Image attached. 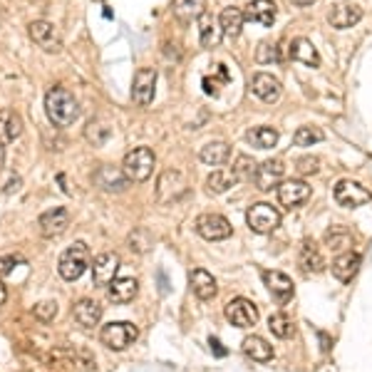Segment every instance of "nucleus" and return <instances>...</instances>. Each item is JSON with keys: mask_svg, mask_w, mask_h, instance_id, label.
<instances>
[{"mask_svg": "<svg viewBox=\"0 0 372 372\" xmlns=\"http://www.w3.org/2000/svg\"><path fill=\"white\" fill-rule=\"evenodd\" d=\"M45 112L55 127H70L80 117V105L65 87H53L45 95Z\"/></svg>", "mask_w": 372, "mask_h": 372, "instance_id": "f257e3e1", "label": "nucleus"}, {"mask_svg": "<svg viewBox=\"0 0 372 372\" xmlns=\"http://www.w3.org/2000/svg\"><path fill=\"white\" fill-rule=\"evenodd\" d=\"M154 164H157V159H154L152 149H149V147H136V149H132L127 157H124L122 172H124V177L130 179V181L142 184V181H147V179L152 177Z\"/></svg>", "mask_w": 372, "mask_h": 372, "instance_id": "f03ea898", "label": "nucleus"}, {"mask_svg": "<svg viewBox=\"0 0 372 372\" xmlns=\"http://www.w3.org/2000/svg\"><path fill=\"white\" fill-rule=\"evenodd\" d=\"M87 266H89V251L82 241H77L70 248H65L57 260V271L65 281H77V278L87 271Z\"/></svg>", "mask_w": 372, "mask_h": 372, "instance_id": "7ed1b4c3", "label": "nucleus"}, {"mask_svg": "<svg viewBox=\"0 0 372 372\" xmlns=\"http://www.w3.org/2000/svg\"><path fill=\"white\" fill-rule=\"evenodd\" d=\"M246 224L254 233H271L281 226V211L271 204H266V201H260V204H254L248 209Z\"/></svg>", "mask_w": 372, "mask_h": 372, "instance_id": "20e7f679", "label": "nucleus"}, {"mask_svg": "<svg viewBox=\"0 0 372 372\" xmlns=\"http://www.w3.org/2000/svg\"><path fill=\"white\" fill-rule=\"evenodd\" d=\"M189 191V184L179 169H166L157 181V201L159 204H172V201L181 199Z\"/></svg>", "mask_w": 372, "mask_h": 372, "instance_id": "39448f33", "label": "nucleus"}, {"mask_svg": "<svg viewBox=\"0 0 372 372\" xmlns=\"http://www.w3.org/2000/svg\"><path fill=\"white\" fill-rule=\"evenodd\" d=\"M136 337H139V330H136V325H132V323H109V325H105L100 333V340L109 350L130 348Z\"/></svg>", "mask_w": 372, "mask_h": 372, "instance_id": "423d86ee", "label": "nucleus"}, {"mask_svg": "<svg viewBox=\"0 0 372 372\" xmlns=\"http://www.w3.org/2000/svg\"><path fill=\"white\" fill-rule=\"evenodd\" d=\"M196 233L206 241H224L233 233V226L221 213H201L196 219Z\"/></svg>", "mask_w": 372, "mask_h": 372, "instance_id": "0eeeda50", "label": "nucleus"}, {"mask_svg": "<svg viewBox=\"0 0 372 372\" xmlns=\"http://www.w3.org/2000/svg\"><path fill=\"white\" fill-rule=\"evenodd\" d=\"M224 313L226 320L231 325H236V328H254L258 323V308L248 301V298H233V301H229L224 308Z\"/></svg>", "mask_w": 372, "mask_h": 372, "instance_id": "6e6552de", "label": "nucleus"}, {"mask_svg": "<svg viewBox=\"0 0 372 372\" xmlns=\"http://www.w3.org/2000/svg\"><path fill=\"white\" fill-rule=\"evenodd\" d=\"M335 201L345 209H357L372 201V194L362 184L353 181V179H343V181L335 184Z\"/></svg>", "mask_w": 372, "mask_h": 372, "instance_id": "1a4fd4ad", "label": "nucleus"}, {"mask_svg": "<svg viewBox=\"0 0 372 372\" xmlns=\"http://www.w3.org/2000/svg\"><path fill=\"white\" fill-rule=\"evenodd\" d=\"M154 89H157V70L139 67L134 72V82H132V100L139 107H149L154 100Z\"/></svg>", "mask_w": 372, "mask_h": 372, "instance_id": "9d476101", "label": "nucleus"}, {"mask_svg": "<svg viewBox=\"0 0 372 372\" xmlns=\"http://www.w3.org/2000/svg\"><path fill=\"white\" fill-rule=\"evenodd\" d=\"M70 226V213L67 209L62 206H55L50 211L40 213V219H37V229L45 238H55V236H62Z\"/></svg>", "mask_w": 372, "mask_h": 372, "instance_id": "9b49d317", "label": "nucleus"}, {"mask_svg": "<svg viewBox=\"0 0 372 372\" xmlns=\"http://www.w3.org/2000/svg\"><path fill=\"white\" fill-rule=\"evenodd\" d=\"M283 174H285V166L281 159H268L263 164H258L256 169V189L260 191H271V189H278L281 181H283Z\"/></svg>", "mask_w": 372, "mask_h": 372, "instance_id": "f8f14e48", "label": "nucleus"}, {"mask_svg": "<svg viewBox=\"0 0 372 372\" xmlns=\"http://www.w3.org/2000/svg\"><path fill=\"white\" fill-rule=\"evenodd\" d=\"M308 199H310V186L303 179H288V181H281V186H278V201L285 209L301 206Z\"/></svg>", "mask_w": 372, "mask_h": 372, "instance_id": "ddd939ff", "label": "nucleus"}, {"mask_svg": "<svg viewBox=\"0 0 372 372\" xmlns=\"http://www.w3.org/2000/svg\"><path fill=\"white\" fill-rule=\"evenodd\" d=\"M30 37L35 42L37 48H42L45 53H57L60 50V33L55 30L53 23L48 20H35V23H30Z\"/></svg>", "mask_w": 372, "mask_h": 372, "instance_id": "4468645a", "label": "nucleus"}, {"mask_svg": "<svg viewBox=\"0 0 372 372\" xmlns=\"http://www.w3.org/2000/svg\"><path fill=\"white\" fill-rule=\"evenodd\" d=\"M362 20V8L355 3H337L328 10V23L337 30H348Z\"/></svg>", "mask_w": 372, "mask_h": 372, "instance_id": "2eb2a0df", "label": "nucleus"}, {"mask_svg": "<svg viewBox=\"0 0 372 372\" xmlns=\"http://www.w3.org/2000/svg\"><path fill=\"white\" fill-rule=\"evenodd\" d=\"M92 179H95V186H100L102 191H109V194H122L127 189V184H130V179L124 177L122 169H114L109 164L100 166Z\"/></svg>", "mask_w": 372, "mask_h": 372, "instance_id": "dca6fc26", "label": "nucleus"}, {"mask_svg": "<svg viewBox=\"0 0 372 372\" xmlns=\"http://www.w3.org/2000/svg\"><path fill=\"white\" fill-rule=\"evenodd\" d=\"M251 89H254V95L258 97L260 102H268V105L278 102V97H281V92H283V87H281V82H278V77L268 75V72H258V75H254V80H251Z\"/></svg>", "mask_w": 372, "mask_h": 372, "instance_id": "f3484780", "label": "nucleus"}, {"mask_svg": "<svg viewBox=\"0 0 372 372\" xmlns=\"http://www.w3.org/2000/svg\"><path fill=\"white\" fill-rule=\"evenodd\" d=\"M119 271V256L117 254H100L92 266V283L95 285H109L117 278Z\"/></svg>", "mask_w": 372, "mask_h": 372, "instance_id": "a211bd4d", "label": "nucleus"}, {"mask_svg": "<svg viewBox=\"0 0 372 372\" xmlns=\"http://www.w3.org/2000/svg\"><path fill=\"white\" fill-rule=\"evenodd\" d=\"M288 57L296 60V62H303L305 67H320L318 48L308 37H293L288 42Z\"/></svg>", "mask_w": 372, "mask_h": 372, "instance_id": "6ab92c4d", "label": "nucleus"}, {"mask_svg": "<svg viewBox=\"0 0 372 372\" xmlns=\"http://www.w3.org/2000/svg\"><path fill=\"white\" fill-rule=\"evenodd\" d=\"M298 266H301V271L303 273H320V271H325V258H323V254H320V248H318V243L315 241H303L301 243V251H298Z\"/></svg>", "mask_w": 372, "mask_h": 372, "instance_id": "aec40b11", "label": "nucleus"}, {"mask_svg": "<svg viewBox=\"0 0 372 372\" xmlns=\"http://www.w3.org/2000/svg\"><path fill=\"white\" fill-rule=\"evenodd\" d=\"M362 266V258L360 254H353V251H345V254H340L335 260H333V276L340 281V283H350L355 276H357V271H360Z\"/></svg>", "mask_w": 372, "mask_h": 372, "instance_id": "412c9836", "label": "nucleus"}, {"mask_svg": "<svg viewBox=\"0 0 372 372\" xmlns=\"http://www.w3.org/2000/svg\"><path fill=\"white\" fill-rule=\"evenodd\" d=\"M243 15H246V20H251V23H258V25H273V20H276L278 15V8L273 0H251L246 6V10H243Z\"/></svg>", "mask_w": 372, "mask_h": 372, "instance_id": "4be33fe9", "label": "nucleus"}, {"mask_svg": "<svg viewBox=\"0 0 372 372\" xmlns=\"http://www.w3.org/2000/svg\"><path fill=\"white\" fill-rule=\"evenodd\" d=\"M189 283H191V290H194V296L199 298V301H211L213 296H216V278L211 276L209 271H204V268H194L189 276Z\"/></svg>", "mask_w": 372, "mask_h": 372, "instance_id": "5701e85b", "label": "nucleus"}, {"mask_svg": "<svg viewBox=\"0 0 372 372\" xmlns=\"http://www.w3.org/2000/svg\"><path fill=\"white\" fill-rule=\"evenodd\" d=\"M263 283L268 285L271 296L281 303L290 301V296H293V281L281 271H266L263 273Z\"/></svg>", "mask_w": 372, "mask_h": 372, "instance_id": "b1692460", "label": "nucleus"}, {"mask_svg": "<svg viewBox=\"0 0 372 372\" xmlns=\"http://www.w3.org/2000/svg\"><path fill=\"white\" fill-rule=\"evenodd\" d=\"M72 315L82 328H95L102 320V305L97 301H89V298H82L77 301L75 308H72Z\"/></svg>", "mask_w": 372, "mask_h": 372, "instance_id": "393cba45", "label": "nucleus"}, {"mask_svg": "<svg viewBox=\"0 0 372 372\" xmlns=\"http://www.w3.org/2000/svg\"><path fill=\"white\" fill-rule=\"evenodd\" d=\"M243 23H246V15H243L241 8L231 6V8H224V10H221L219 25H221V33H224L229 40H233V37L241 35Z\"/></svg>", "mask_w": 372, "mask_h": 372, "instance_id": "a878e982", "label": "nucleus"}, {"mask_svg": "<svg viewBox=\"0 0 372 372\" xmlns=\"http://www.w3.org/2000/svg\"><path fill=\"white\" fill-rule=\"evenodd\" d=\"M136 290H139L136 278H114L112 283L107 285V296L114 303H130L134 301Z\"/></svg>", "mask_w": 372, "mask_h": 372, "instance_id": "bb28decb", "label": "nucleus"}, {"mask_svg": "<svg viewBox=\"0 0 372 372\" xmlns=\"http://www.w3.org/2000/svg\"><path fill=\"white\" fill-rule=\"evenodd\" d=\"M23 134V119L10 109L0 112V144H10Z\"/></svg>", "mask_w": 372, "mask_h": 372, "instance_id": "cd10ccee", "label": "nucleus"}, {"mask_svg": "<svg viewBox=\"0 0 372 372\" xmlns=\"http://www.w3.org/2000/svg\"><path fill=\"white\" fill-rule=\"evenodd\" d=\"M243 353H246V357H251V360L256 362H268L273 360V348L268 345L266 337L260 335H248L246 340H243Z\"/></svg>", "mask_w": 372, "mask_h": 372, "instance_id": "c85d7f7f", "label": "nucleus"}, {"mask_svg": "<svg viewBox=\"0 0 372 372\" xmlns=\"http://www.w3.org/2000/svg\"><path fill=\"white\" fill-rule=\"evenodd\" d=\"M231 157V147L226 142H209L201 147L199 159L206 166H224Z\"/></svg>", "mask_w": 372, "mask_h": 372, "instance_id": "c756f323", "label": "nucleus"}, {"mask_svg": "<svg viewBox=\"0 0 372 372\" xmlns=\"http://www.w3.org/2000/svg\"><path fill=\"white\" fill-rule=\"evenodd\" d=\"M221 25L219 20H213V15H209V12H204L199 18V37H201V45L204 48H216L221 40Z\"/></svg>", "mask_w": 372, "mask_h": 372, "instance_id": "7c9ffc66", "label": "nucleus"}, {"mask_svg": "<svg viewBox=\"0 0 372 372\" xmlns=\"http://www.w3.org/2000/svg\"><path fill=\"white\" fill-rule=\"evenodd\" d=\"M238 179L233 169H216L211 177L206 179V191L209 194H226L231 186H236Z\"/></svg>", "mask_w": 372, "mask_h": 372, "instance_id": "2f4dec72", "label": "nucleus"}, {"mask_svg": "<svg viewBox=\"0 0 372 372\" xmlns=\"http://www.w3.org/2000/svg\"><path fill=\"white\" fill-rule=\"evenodd\" d=\"M246 139L256 149H273L278 144V132L273 127H254L246 132Z\"/></svg>", "mask_w": 372, "mask_h": 372, "instance_id": "473e14b6", "label": "nucleus"}, {"mask_svg": "<svg viewBox=\"0 0 372 372\" xmlns=\"http://www.w3.org/2000/svg\"><path fill=\"white\" fill-rule=\"evenodd\" d=\"M206 12V0H174V15L179 20H199Z\"/></svg>", "mask_w": 372, "mask_h": 372, "instance_id": "72a5a7b5", "label": "nucleus"}, {"mask_svg": "<svg viewBox=\"0 0 372 372\" xmlns=\"http://www.w3.org/2000/svg\"><path fill=\"white\" fill-rule=\"evenodd\" d=\"M325 246L330 248V251H335V254H345L353 246V236H350V231L343 229V226H333L325 233Z\"/></svg>", "mask_w": 372, "mask_h": 372, "instance_id": "f704fd0d", "label": "nucleus"}, {"mask_svg": "<svg viewBox=\"0 0 372 372\" xmlns=\"http://www.w3.org/2000/svg\"><path fill=\"white\" fill-rule=\"evenodd\" d=\"M127 246H130V251H134V254H147L149 248L154 246L152 231L144 229V226L134 229V231L130 233V238H127Z\"/></svg>", "mask_w": 372, "mask_h": 372, "instance_id": "c9c22d12", "label": "nucleus"}, {"mask_svg": "<svg viewBox=\"0 0 372 372\" xmlns=\"http://www.w3.org/2000/svg\"><path fill=\"white\" fill-rule=\"evenodd\" d=\"M109 136H112V127L105 122H89L87 127H85V139H87L92 147H102Z\"/></svg>", "mask_w": 372, "mask_h": 372, "instance_id": "e433bc0d", "label": "nucleus"}, {"mask_svg": "<svg viewBox=\"0 0 372 372\" xmlns=\"http://www.w3.org/2000/svg\"><path fill=\"white\" fill-rule=\"evenodd\" d=\"M268 330L273 333L276 337H290L293 335V320L288 318V313H273L268 318Z\"/></svg>", "mask_w": 372, "mask_h": 372, "instance_id": "4c0bfd02", "label": "nucleus"}, {"mask_svg": "<svg viewBox=\"0 0 372 372\" xmlns=\"http://www.w3.org/2000/svg\"><path fill=\"white\" fill-rule=\"evenodd\" d=\"M293 142H296V147H313V144L323 142V132L318 127H298Z\"/></svg>", "mask_w": 372, "mask_h": 372, "instance_id": "58836bf2", "label": "nucleus"}, {"mask_svg": "<svg viewBox=\"0 0 372 372\" xmlns=\"http://www.w3.org/2000/svg\"><path fill=\"white\" fill-rule=\"evenodd\" d=\"M256 169H258V164H256L251 157H246V154H241L236 159V164H233V174H236L238 181H246V179H254L256 177Z\"/></svg>", "mask_w": 372, "mask_h": 372, "instance_id": "ea45409f", "label": "nucleus"}, {"mask_svg": "<svg viewBox=\"0 0 372 372\" xmlns=\"http://www.w3.org/2000/svg\"><path fill=\"white\" fill-rule=\"evenodd\" d=\"M256 60H258L260 65H271V62H278L281 60V48H278L276 42H268L263 40L256 50Z\"/></svg>", "mask_w": 372, "mask_h": 372, "instance_id": "a19ab883", "label": "nucleus"}, {"mask_svg": "<svg viewBox=\"0 0 372 372\" xmlns=\"http://www.w3.org/2000/svg\"><path fill=\"white\" fill-rule=\"evenodd\" d=\"M33 315H35L37 320H42V323H50V320H55V315H57V303L55 301L37 303V305L33 308Z\"/></svg>", "mask_w": 372, "mask_h": 372, "instance_id": "79ce46f5", "label": "nucleus"}, {"mask_svg": "<svg viewBox=\"0 0 372 372\" xmlns=\"http://www.w3.org/2000/svg\"><path fill=\"white\" fill-rule=\"evenodd\" d=\"M296 169H298V174H303V177L318 174L320 172V159L318 157H301V159L296 161Z\"/></svg>", "mask_w": 372, "mask_h": 372, "instance_id": "37998d69", "label": "nucleus"}, {"mask_svg": "<svg viewBox=\"0 0 372 372\" xmlns=\"http://www.w3.org/2000/svg\"><path fill=\"white\" fill-rule=\"evenodd\" d=\"M18 263H23L18 256H6V258H0V273L8 276V273H12V266H18Z\"/></svg>", "mask_w": 372, "mask_h": 372, "instance_id": "c03bdc74", "label": "nucleus"}, {"mask_svg": "<svg viewBox=\"0 0 372 372\" xmlns=\"http://www.w3.org/2000/svg\"><path fill=\"white\" fill-rule=\"evenodd\" d=\"M219 87H221V82L219 80H211V77H204V92L206 95H219Z\"/></svg>", "mask_w": 372, "mask_h": 372, "instance_id": "a18cd8bd", "label": "nucleus"}, {"mask_svg": "<svg viewBox=\"0 0 372 372\" xmlns=\"http://www.w3.org/2000/svg\"><path fill=\"white\" fill-rule=\"evenodd\" d=\"M209 343H211V348L216 350V353H219V355H226V350L221 348V343H219V340H216V337H211V340H209Z\"/></svg>", "mask_w": 372, "mask_h": 372, "instance_id": "49530a36", "label": "nucleus"}, {"mask_svg": "<svg viewBox=\"0 0 372 372\" xmlns=\"http://www.w3.org/2000/svg\"><path fill=\"white\" fill-rule=\"evenodd\" d=\"M6 301H8V290H6V285L0 283V305H3Z\"/></svg>", "mask_w": 372, "mask_h": 372, "instance_id": "de8ad7c7", "label": "nucleus"}, {"mask_svg": "<svg viewBox=\"0 0 372 372\" xmlns=\"http://www.w3.org/2000/svg\"><path fill=\"white\" fill-rule=\"evenodd\" d=\"M3 161H6V152H3V144H0V166H3Z\"/></svg>", "mask_w": 372, "mask_h": 372, "instance_id": "09e8293b", "label": "nucleus"}, {"mask_svg": "<svg viewBox=\"0 0 372 372\" xmlns=\"http://www.w3.org/2000/svg\"><path fill=\"white\" fill-rule=\"evenodd\" d=\"M298 6H310V3H313V0H296Z\"/></svg>", "mask_w": 372, "mask_h": 372, "instance_id": "8fccbe9b", "label": "nucleus"}, {"mask_svg": "<svg viewBox=\"0 0 372 372\" xmlns=\"http://www.w3.org/2000/svg\"><path fill=\"white\" fill-rule=\"evenodd\" d=\"M95 3H102V0H95Z\"/></svg>", "mask_w": 372, "mask_h": 372, "instance_id": "3c124183", "label": "nucleus"}]
</instances>
